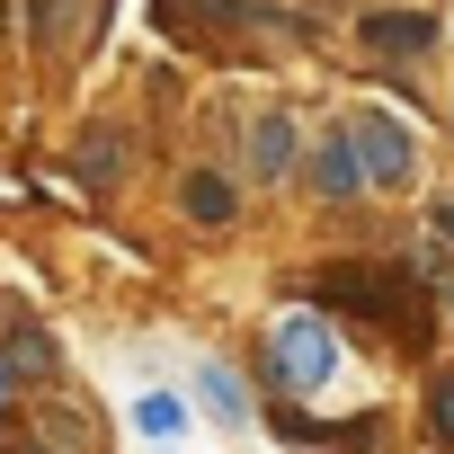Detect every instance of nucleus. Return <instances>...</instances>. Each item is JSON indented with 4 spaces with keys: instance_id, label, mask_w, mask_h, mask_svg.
I'll list each match as a JSON object with an SVG mask.
<instances>
[{
    "instance_id": "obj_4",
    "label": "nucleus",
    "mask_w": 454,
    "mask_h": 454,
    "mask_svg": "<svg viewBox=\"0 0 454 454\" xmlns=\"http://www.w3.org/2000/svg\"><path fill=\"white\" fill-rule=\"evenodd\" d=\"M303 178H312V196H321V205H356V196H365L356 134H321V143H312V160H303Z\"/></svg>"
},
{
    "instance_id": "obj_13",
    "label": "nucleus",
    "mask_w": 454,
    "mask_h": 454,
    "mask_svg": "<svg viewBox=\"0 0 454 454\" xmlns=\"http://www.w3.org/2000/svg\"><path fill=\"white\" fill-rule=\"evenodd\" d=\"M63 19H72V0H36V36H45V45L63 36Z\"/></svg>"
},
{
    "instance_id": "obj_6",
    "label": "nucleus",
    "mask_w": 454,
    "mask_h": 454,
    "mask_svg": "<svg viewBox=\"0 0 454 454\" xmlns=\"http://www.w3.org/2000/svg\"><path fill=\"white\" fill-rule=\"evenodd\" d=\"M178 214L196 223V232H223V223L241 214V196H232L223 169H187V178H178Z\"/></svg>"
},
{
    "instance_id": "obj_10",
    "label": "nucleus",
    "mask_w": 454,
    "mask_h": 454,
    "mask_svg": "<svg viewBox=\"0 0 454 454\" xmlns=\"http://www.w3.org/2000/svg\"><path fill=\"white\" fill-rule=\"evenodd\" d=\"M134 427H143L152 445H169V436L187 427V401H178V392H143V401H134Z\"/></svg>"
},
{
    "instance_id": "obj_1",
    "label": "nucleus",
    "mask_w": 454,
    "mask_h": 454,
    "mask_svg": "<svg viewBox=\"0 0 454 454\" xmlns=\"http://www.w3.org/2000/svg\"><path fill=\"white\" fill-rule=\"evenodd\" d=\"M312 286H321V303H330L339 321H365V330H383L392 348H427V330H436L427 277H410V268L339 259V268H312Z\"/></svg>"
},
{
    "instance_id": "obj_12",
    "label": "nucleus",
    "mask_w": 454,
    "mask_h": 454,
    "mask_svg": "<svg viewBox=\"0 0 454 454\" xmlns=\"http://www.w3.org/2000/svg\"><path fill=\"white\" fill-rule=\"evenodd\" d=\"M427 419H436V436L454 445V374H436V383H427Z\"/></svg>"
},
{
    "instance_id": "obj_9",
    "label": "nucleus",
    "mask_w": 454,
    "mask_h": 454,
    "mask_svg": "<svg viewBox=\"0 0 454 454\" xmlns=\"http://www.w3.org/2000/svg\"><path fill=\"white\" fill-rule=\"evenodd\" d=\"M196 392H205V410H214L223 427H250V392H241L232 365H196Z\"/></svg>"
},
{
    "instance_id": "obj_14",
    "label": "nucleus",
    "mask_w": 454,
    "mask_h": 454,
    "mask_svg": "<svg viewBox=\"0 0 454 454\" xmlns=\"http://www.w3.org/2000/svg\"><path fill=\"white\" fill-rule=\"evenodd\" d=\"M0 454H45V445H36V427H10V419H0Z\"/></svg>"
},
{
    "instance_id": "obj_2",
    "label": "nucleus",
    "mask_w": 454,
    "mask_h": 454,
    "mask_svg": "<svg viewBox=\"0 0 454 454\" xmlns=\"http://www.w3.org/2000/svg\"><path fill=\"white\" fill-rule=\"evenodd\" d=\"M268 374H277L286 392H321V383L339 374V330H330L321 312H286V321L268 330Z\"/></svg>"
},
{
    "instance_id": "obj_7",
    "label": "nucleus",
    "mask_w": 454,
    "mask_h": 454,
    "mask_svg": "<svg viewBox=\"0 0 454 454\" xmlns=\"http://www.w3.org/2000/svg\"><path fill=\"white\" fill-rule=\"evenodd\" d=\"M294 152H303V143H294V116H277V107L250 116V178H286Z\"/></svg>"
},
{
    "instance_id": "obj_11",
    "label": "nucleus",
    "mask_w": 454,
    "mask_h": 454,
    "mask_svg": "<svg viewBox=\"0 0 454 454\" xmlns=\"http://www.w3.org/2000/svg\"><path fill=\"white\" fill-rule=\"evenodd\" d=\"M0 365H10V374H54V348H45V330H19Z\"/></svg>"
},
{
    "instance_id": "obj_17",
    "label": "nucleus",
    "mask_w": 454,
    "mask_h": 454,
    "mask_svg": "<svg viewBox=\"0 0 454 454\" xmlns=\"http://www.w3.org/2000/svg\"><path fill=\"white\" fill-rule=\"evenodd\" d=\"M152 454H160V445H152Z\"/></svg>"
},
{
    "instance_id": "obj_16",
    "label": "nucleus",
    "mask_w": 454,
    "mask_h": 454,
    "mask_svg": "<svg viewBox=\"0 0 454 454\" xmlns=\"http://www.w3.org/2000/svg\"><path fill=\"white\" fill-rule=\"evenodd\" d=\"M0 392H10V365H0Z\"/></svg>"
},
{
    "instance_id": "obj_5",
    "label": "nucleus",
    "mask_w": 454,
    "mask_h": 454,
    "mask_svg": "<svg viewBox=\"0 0 454 454\" xmlns=\"http://www.w3.org/2000/svg\"><path fill=\"white\" fill-rule=\"evenodd\" d=\"M356 45H365V54H427V45H436V19H419V10H374V19H356Z\"/></svg>"
},
{
    "instance_id": "obj_8",
    "label": "nucleus",
    "mask_w": 454,
    "mask_h": 454,
    "mask_svg": "<svg viewBox=\"0 0 454 454\" xmlns=\"http://www.w3.org/2000/svg\"><path fill=\"white\" fill-rule=\"evenodd\" d=\"M72 169H81L90 187H116V178H125V143H116V125H90L81 152H72Z\"/></svg>"
},
{
    "instance_id": "obj_15",
    "label": "nucleus",
    "mask_w": 454,
    "mask_h": 454,
    "mask_svg": "<svg viewBox=\"0 0 454 454\" xmlns=\"http://www.w3.org/2000/svg\"><path fill=\"white\" fill-rule=\"evenodd\" d=\"M427 214H436V241H445V250H454V196H436V205H427Z\"/></svg>"
},
{
    "instance_id": "obj_3",
    "label": "nucleus",
    "mask_w": 454,
    "mask_h": 454,
    "mask_svg": "<svg viewBox=\"0 0 454 454\" xmlns=\"http://www.w3.org/2000/svg\"><path fill=\"white\" fill-rule=\"evenodd\" d=\"M356 160H365V187H410V169H419V143H410V125L401 116H383V107H365L356 125Z\"/></svg>"
}]
</instances>
